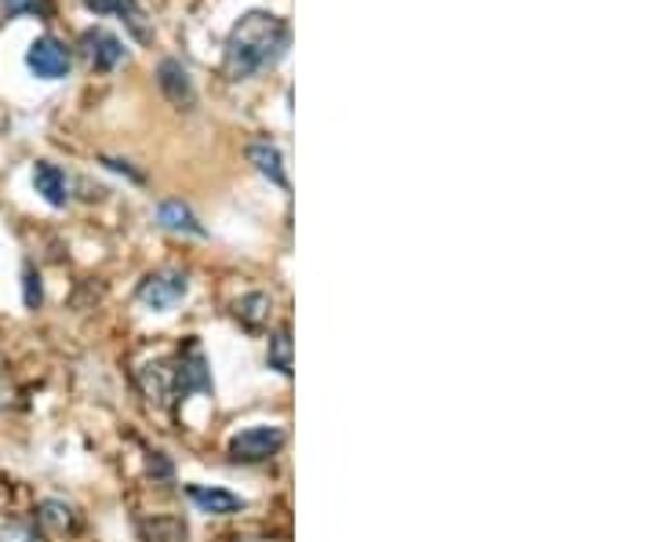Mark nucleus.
<instances>
[{
  "label": "nucleus",
  "instance_id": "1",
  "mask_svg": "<svg viewBox=\"0 0 655 542\" xmlns=\"http://www.w3.org/2000/svg\"><path fill=\"white\" fill-rule=\"evenodd\" d=\"M291 30L274 11H244L233 22L222 51V73L230 81H248V77L269 70L288 55Z\"/></svg>",
  "mask_w": 655,
  "mask_h": 542
},
{
  "label": "nucleus",
  "instance_id": "2",
  "mask_svg": "<svg viewBox=\"0 0 655 542\" xmlns=\"http://www.w3.org/2000/svg\"><path fill=\"white\" fill-rule=\"evenodd\" d=\"M194 393H216V382H211L205 349H200L197 338H189L172 368V401H186Z\"/></svg>",
  "mask_w": 655,
  "mask_h": 542
},
{
  "label": "nucleus",
  "instance_id": "3",
  "mask_svg": "<svg viewBox=\"0 0 655 542\" xmlns=\"http://www.w3.org/2000/svg\"><path fill=\"white\" fill-rule=\"evenodd\" d=\"M135 296H139V302L146 310L168 313L189 296V277L183 274V269H157V274L142 277V285Z\"/></svg>",
  "mask_w": 655,
  "mask_h": 542
},
{
  "label": "nucleus",
  "instance_id": "4",
  "mask_svg": "<svg viewBox=\"0 0 655 542\" xmlns=\"http://www.w3.org/2000/svg\"><path fill=\"white\" fill-rule=\"evenodd\" d=\"M285 440H288V434L280 430V426H248V430H241L230 440V459L244 462V466L266 462L285 448Z\"/></svg>",
  "mask_w": 655,
  "mask_h": 542
},
{
  "label": "nucleus",
  "instance_id": "5",
  "mask_svg": "<svg viewBox=\"0 0 655 542\" xmlns=\"http://www.w3.org/2000/svg\"><path fill=\"white\" fill-rule=\"evenodd\" d=\"M70 48H66L62 41L55 37H37L30 44L26 51V66L33 77H41V81H62L66 73H70Z\"/></svg>",
  "mask_w": 655,
  "mask_h": 542
},
{
  "label": "nucleus",
  "instance_id": "6",
  "mask_svg": "<svg viewBox=\"0 0 655 542\" xmlns=\"http://www.w3.org/2000/svg\"><path fill=\"white\" fill-rule=\"evenodd\" d=\"M81 55L88 59V66L99 73H110V70H117V66L124 62V44L120 37H113L110 30L103 26H92V30H84L81 33Z\"/></svg>",
  "mask_w": 655,
  "mask_h": 542
},
{
  "label": "nucleus",
  "instance_id": "7",
  "mask_svg": "<svg viewBox=\"0 0 655 542\" xmlns=\"http://www.w3.org/2000/svg\"><path fill=\"white\" fill-rule=\"evenodd\" d=\"M84 8L95 11V15H117L124 22V30H128L139 44L153 41V30H150V22H146V11L139 0H84Z\"/></svg>",
  "mask_w": 655,
  "mask_h": 542
},
{
  "label": "nucleus",
  "instance_id": "8",
  "mask_svg": "<svg viewBox=\"0 0 655 542\" xmlns=\"http://www.w3.org/2000/svg\"><path fill=\"white\" fill-rule=\"evenodd\" d=\"M157 84H161V92L168 95V103H175L179 109H194L197 106V88H194V77L179 59H164L157 66Z\"/></svg>",
  "mask_w": 655,
  "mask_h": 542
},
{
  "label": "nucleus",
  "instance_id": "9",
  "mask_svg": "<svg viewBox=\"0 0 655 542\" xmlns=\"http://www.w3.org/2000/svg\"><path fill=\"white\" fill-rule=\"evenodd\" d=\"M33 189L48 200L51 208H66L70 205V178H66V172L59 164H51V161H37L33 164Z\"/></svg>",
  "mask_w": 655,
  "mask_h": 542
},
{
  "label": "nucleus",
  "instance_id": "10",
  "mask_svg": "<svg viewBox=\"0 0 655 542\" xmlns=\"http://www.w3.org/2000/svg\"><path fill=\"white\" fill-rule=\"evenodd\" d=\"M189 503L197 506L200 514H216V517H230L244 510V499L226 488H208V484H186Z\"/></svg>",
  "mask_w": 655,
  "mask_h": 542
},
{
  "label": "nucleus",
  "instance_id": "11",
  "mask_svg": "<svg viewBox=\"0 0 655 542\" xmlns=\"http://www.w3.org/2000/svg\"><path fill=\"white\" fill-rule=\"evenodd\" d=\"M248 161L255 164V172L269 178L277 189H288V172H285V157H280V150L269 139H255L252 146H248Z\"/></svg>",
  "mask_w": 655,
  "mask_h": 542
},
{
  "label": "nucleus",
  "instance_id": "12",
  "mask_svg": "<svg viewBox=\"0 0 655 542\" xmlns=\"http://www.w3.org/2000/svg\"><path fill=\"white\" fill-rule=\"evenodd\" d=\"M37 521H41V528H48L51 535H73V532H81V514H77L73 506L62 503V499H44L37 506Z\"/></svg>",
  "mask_w": 655,
  "mask_h": 542
},
{
  "label": "nucleus",
  "instance_id": "13",
  "mask_svg": "<svg viewBox=\"0 0 655 542\" xmlns=\"http://www.w3.org/2000/svg\"><path fill=\"white\" fill-rule=\"evenodd\" d=\"M157 222L172 233H186V237H205V226L194 216V208L183 205V200H161L157 205Z\"/></svg>",
  "mask_w": 655,
  "mask_h": 542
},
{
  "label": "nucleus",
  "instance_id": "14",
  "mask_svg": "<svg viewBox=\"0 0 655 542\" xmlns=\"http://www.w3.org/2000/svg\"><path fill=\"white\" fill-rule=\"evenodd\" d=\"M139 387L153 404H168V401H172V368L161 365V360L142 365L139 368Z\"/></svg>",
  "mask_w": 655,
  "mask_h": 542
},
{
  "label": "nucleus",
  "instance_id": "15",
  "mask_svg": "<svg viewBox=\"0 0 655 542\" xmlns=\"http://www.w3.org/2000/svg\"><path fill=\"white\" fill-rule=\"evenodd\" d=\"M269 310H274V299H269L266 291H248V296H241L233 302L237 321H241L244 327H252V332H258V327L269 321Z\"/></svg>",
  "mask_w": 655,
  "mask_h": 542
},
{
  "label": "nucleus",
  "instance_id": "16",
  "mask_svg": "<svg viewBox=\"0 0 655 542\" xmlns=\"http://www.w3.org/2000/svg\"><path fill=\"white\" fill-rule=\"evenodd\" d=\"M296 349H291V327L288 324H280L274 335H269V346H266V360H269V368L277 371V376H291V368H296Z\"/></svg>",
  "mask_w": 655,
  "mask_h": 542
},
{
  "label": "nucleus",
  "instance_id": "17",
  "mask_svg": "<svg viewBox=\"0 0 655 542\" xmlns=\"http://www.w3.org/2000/svg\"><path fill=\"white\" fill-rule=\"evenodd\" d=\"M142 542H186V524L179 517H153L139 524Z\"/></svg>",
  "mask_w": 655,
  "mask_h": 542
},
{
  "label": "nucleus",
  "instance_id": "18",
  "mask_svg": "<svg viewBox=\"0 0 655 542\" xmlns=\"http://www.w3.org/2000/svg\"><path fill=\"white\" fill-rule=\"evenodd\" d=\"M0 542H41L37 524L15 514H0Z\"/></svg>",
  "mask_w": 655,
  "mask_h": 542
},
{
  "label": "nucleus",
  "instance_id": "19",
  "mask_svg": "<svg viewBox=\"0 0 655 542\" xmlns=\"http://www.w3.org/2000/svg\"><path fill=\"white\" fill-rule=\"evenodd\" d=\"M8 19L33 15V19H51L55 15V0H0Z\"/></svg>",
  "mask_w": 655,
  "mask_h": 542
},
{
  "label": "nucleus",
  "instance_id": "20",
  "mask_svg": "<svg viewBox=\"0 0 655 542\" xmlns=\"http://www.w3.org/2000/svg\"><path fill=\"white\" fill-rule=\"evenodd\" d=\"M22 302H26V310H41L44 302V285H41V274L33 266L22 269Z\"/></svg>",
  "mask_w": 655,
  "mask_h": 542
},
{
  "label": "nucleus",
  "instance_id": "21",
  "mask_svg": "<svg viewBox=\"0 0 655 542\" xmlns=\"http://www.w3.org/2000/svg\"><path fill=\"white\" fill-rule=\"evenodd\" d=\"M150 473L153 477H172V462H168L161 451H153V459H150Z\"/></svg>",
  "mask_w": 655,
  "mask_h": 542
},
{
  "label": "nucleus",
  "instance_id": "22",
  "mask_svg": "<svg viewBox=\"0 0 655 542\" xmlns=\"http://www.w3.org/2000/svg\"><path fill=\"white\" fill-rule=\"evenodd\" d=\"M106 168H110V172H120V175H131L135 178V183H142V175L139 172H131V168H128V161H110V157H106V161H103Z\"/></svg>",
  "mask_w": 655,
  "mask_h": 542
}]
</instances>
